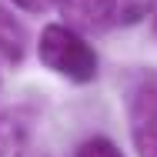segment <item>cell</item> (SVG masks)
<instances>
[{
	"mask_svg": "<svg viewBox=\"0 0 157 157\" xmlns=\"http://www.w3.org/2000/svg\"><path fill=\"white\" fill-rule=\"evenodd\" d=\"M30 140V124L24 114L7 110L0 114V157H24Z\"/></svg>",
	"mask_w": 157,
	"mask_h": 157,
	"instance_id": "4",
	"label": "cell"
},
{
	"mask_svg": "<svg viewBox=\"0 0 157 157\" xmlns=\"http://www.w3.org/2000/svg\"><path fill=\"white\" fill-rule=\"evenodd\" d=\"M154 33H157V13H154Z\"/></svg>",
	"mask_w": 157,
	"mask_h": 157,
	"instance_id": "8",
	"label": "cell"
},
{
	"mask_svg": "<svg viewBox=\"0 0 157 157\" xmlns=\"http://www.w3.org/2000/svg\"><path fill=\"white\" fill-rule=\"evenodd\" d=\"M20 10H27V13H44V10H50L54 3L60 7V0H13Z\"/></svg>",
	"mask_w": 157,
	"mask_h": 157,
	"instance_id": "7",
	"label": "cell"
},
{
	"mask_svg": "<svg viewBox=\"0 0 157 157\" xmlns=\"http://www.w3.org/2000/svg\"><path fill=\"white\" fill-rule=\"evenodd\" d=\"M127 117L137 157H157V74L137 70L127 84Z\"/></svg>",
	"mask_w": 157,
	"mask_h": 157,
	"instance_id": "3",
	"label": "cell"
},
{
	"mask_svg": "<svg viewBox=\"0 0 157 157\" xmlns=\"http://www.w3.org/2000/svg\"><path fill=\"white\" fill-rule=\"evenodd\" d=\"M157 0H60V17L77 33H104L140 24Z\"/></svg>",
	"mask_w": 157,
	"mask_h": 157,
	"instance_id": "2",
	"label": "cell"
},
{
	"mask_svg": "<svg viewBox=\"0 0 157 157\" xmlns=\"http://www.w3.org/2000/svg\"><path fill=\"white\" fill-rule=\"evenodd\" d=\"M74 157H124V151H121L110 137L94 134V137H87V140L74 151Z\"/></svg>",
	"mask_w": 157,
	"mask_h": 157,
	"instance_id": "6",
	"label": "cell"
},
{
	"mask_svg": "<svg viewBox=\"0 0 157 157\" xmlns=\"http://www.w3.org/2000/svg\"><path fill=\"white\" fill-rule=\"evenodd\" d=\"M37 57L47 70H54L57 77L70 80V84H90L97 80V60L94 47L87 44L84 33H77L67 24H47L40 30V44H37Z\"/></svg>",
	"mask_w": 157,
	"mask_h": 157,
	"instance_id": "1",
	"label": "cell"
},
{
	"mask_svg": "<svg viewBox=\"0 0 157 157\" xmlns=\"http://www.w3.org/2000/svg\"><path fill=\"white\" fill-rule=\"evenodd\" d=\"M27 54V30L0 7V57L7 63H20Z\"/></svg>",
	"mask_w": 157,
	"mask_h": 157,
	"instance_id": "5",
	"label": "cell"
}]
</instances>
